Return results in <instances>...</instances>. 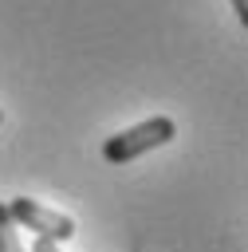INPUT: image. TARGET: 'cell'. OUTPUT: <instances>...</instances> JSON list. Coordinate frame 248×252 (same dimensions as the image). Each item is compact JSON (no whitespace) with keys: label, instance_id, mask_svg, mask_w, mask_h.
<instances>
[{"label":"cell","instance_id":"obj_1","mask_svg":"<svg viewBox=\"0 0 248 252\" xmlns=\"http://www.w3.org/2000/svg\"><path fill=\"white\" fill-rule=\"evenodd\" d=\"M173 134H177V122L169 114H154V118H146V122H138V126L122 130V134H110L102 142V158L114 161V165H122V161H134V158H142V154L173 142Z\"/></svg>","mask_w":248,"mask_h":252},{"label":"cell","instance_id":"obj_2","mask_svg":"<svg viewBox=\"0 0 248 252\" xmlns=\"http://www.w3.org/2000/svg\"><path fill=\"white\" fill-rule=\"evenodd\" d=\"M4 209H8V217H12L16 228L24 224V228H31V232L43 236V240L63 244V240L75 236V220H71L67 213H55V209H47V205H39V201H31V197H12V201H4Z\"/></svg>","mask_w":248,"mask_h":252},{"label":"cell","instance_id":"obj_3","mask_svg":"<svg viewBox=\"0 0 248 252\" xmlns=\"http://www.w3.org/2000/svg\"><path fill=\"white\" fill-rule=\"evenodd\" d=\"M0 252H24V240H20V232H16L4 201H0Z\"/></svg>","mask_w":248,"mask_h":252},{"label":"cell","instance_id":"obj_4","mask_svg":"<svg viewBox=\"0 0 248 252\" xmlns=\"http://www.w3.org/2000/svg\"><path fill=\"white\" fill-rule=\"evenodd\" d=\"M31 252H59V244H55V240H43V236H35Z\"/></svg>","mask_w":248,"mask_h":252},{"label":"cell","instance_id":"obj_5","mask_svg":"<svg viewBox=\"0 0 248 252\" xmlns=\"http://www.w3.org/2000/svg\"><path fill=\"white\" fill-rule=\"evenodd\" d=\"M232 12H236L244 24H248V0H232Z\"/></svg>","mask_w":248,"mask_h":252},{"label":"cell","instance_id":"obj_6","mask_svg":"<svg viewBox=\"0 0 248 252\" xmlns=\"http://www.w3.org/2000/svg\"><path fill=\"white\" fill-rule=\"evenodd\" d=\"M0 122H4V114H0Z\"/></svg>","mask_w":248,"mask_h":252}]
</instances>
